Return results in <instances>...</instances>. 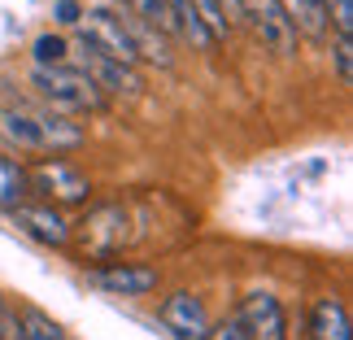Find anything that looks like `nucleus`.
I'll use <instances>...</instances> for the list:
<instances>
[{
    "label": "nucleus",
    "instance_id": "7ed1b4c3",
    "mask_svg": "<svg viewBox=\"0 0 353 340\" xmlns=\"http://www.w3.org/2000/svg\"><path fill=\"white\" fill-rule=\"evenodd\" d=\"M70 236L79 240V253H83V257L105 262V257H114L122 244H127V210H122L118 201L92 206L83 214V223L70 227Z\"/></svg>",
    "mask_w": 353,
    "mask_h": 340
},
{
    "label": "nucleus",
    "instance_id": "9d476101",
    "mask_svg": "<svg viewBox=\"0 0 353 340\" xmlns=\"http://www.w3.org/2000/svg\"><path fill=\"white\" fill-rule=\"evenodd\" d=\"M13 214V223H18L31 240L39 244H52V249H61V244H70V223L61 219V210H52V206H31V201H22L18 210H9Z\"/></svg>",
    "mask_w": 353,
    "mask_h": 340
},
{
    "label": "nucleus",
    "instance_id": "aec40b11",
    "mask_svg": "<svg viewBox=\"0 0 353 340\" xmlns=\"http://www.w3.org/2000/svg\"><path fill=\"white\" fill-rule=\"evenodd\" d=\"M327 13H336V35H349L353 31V0H327Z\"/></svg>",
    "mask_w": 353,
    "mask_h": 340
},
{
    "label": "nucleus",
    "instance_id": "423d86ee",
    "mask_svg": "<svg viewBox=\"0 0 353 340\" xmlns=\"http://www.w3.org/2000/svg\"><path fill=\"white\" fill-rule=\"evenodd\" d=\"M240 18L253 22V31L262 35V44L275 52V57H292L296 31H292V22L283 18L279 0H240Z\"/></svg>",
    "mask_w": 353,
    "mask_h": 340
},
{
    "label": "nucleus",
    "instance_id": "2eb2a0df",
    "mask_svg": "<svg viewBox=\"0 0 353 340\" xmlns=\"http://www.w3.org/2000/svg\"><path fill=\"white\" fill-rule=\"evenodd\" d=\"M18 328H22V340H65V332L35 306H26L18 314Z\"/></svg>",
    "mask_w": 353,
    "mask_h": 340
},
{
    "label": "nucleus",
    "instance_id": "39448f33",
    "mask_svg": "<svg viewBox=\"0 0 353 340\" xmlns=\"http://www.w3.org/2000/svg\"><path fill=\"white\" fill-rule=\"evenodd\" d=\"M79 44H88L92 52H101V57H110V61H122V66L140 61L127 22L114 18V13H101V9L97 13H79Z\"/></svg>",
    "mask_w": 353,
    "mask_h": 340
},
{
    "label": "nucleus",
    "instance_id": "5701e85b",
    "mask_svg": "<svg viewBox=\"0 0 353 340\" xmlns=\"http://www.w3.org/2000/svg\"><path fill=\"white\" fill-rule=\"evenodd\" d=\"M219 5H223V13H227V22L240 18V0H219Z\"/></svg>",
    "mask_w": 353,
    "mask_h": 340
},
{
    "label": "nucleus",
    "instance_id": "dca6fc26",
    "mask_svg": "<svg viewBox=\"0 0 353 340\" xmlns=\"http://www.w3.org/2000/svg\"><path fill=\"white\" fill-rule=\"evenodd\" d=\"M31 57H35V70H52V66H65V57H70V44H65L61 35H39L31 44Z\"/></svg>",
    "mask_w": 353,
    "mask_h": 340
},
{
    "label": "nucleus",
    "instance_id": "0eeeda50",
    "mask_svg": "<svg viewBox=\"0 0 353 340\" xmlns=\"http://www.w3.org/2000/svg\"><path fill=\"white\" fill-rule=\"evenodd\" d=\"M240 328L249 332V340H288V319H283L279 297L270 292H249L236 310Z\"/></svg>",
    "mask_w": 353,
    "mask_h": 340
},
{
    "label": "nucleus",
    "instance_id": "4468645a",
    "mask_svg": "<svg viewBox=\"0 0 353 340\" xmlns=\"http://www.w3.org/2000/svg\"><path fill=\"white\" fill-rule=\"evenodd\" d=\"M31 197V179L18 157H0V210H18Z\"/></svg>",
    "mask_w": 353,
    "mask_h": 340
},
{
    "label": "nucleus",
    "instance_id": "f03ea898",
    "mask_svg": "<svg viewBox=\"0 0 353 340\" xmlns=\"http://www.w3.org/2000/svg\"><path fill=\"white\" fill-rule=\"evenodd\" d=\"M31 83H35L39 97H44L52 110H61V114H97V110H105V92L92 83L83 70H70V66L35 70Z\"/></svg>",
    "mask_w": 353,
    "mask_h": 340
},
{
    "label": "nucleus",
    "instance_id": "4be33fe9",
    "mask_svg": "<svg viewBox=\"0 0 353 340\" xmlns=\"http://www.w3.org/2000/svg\"><path fill=\"white\" fill-rule=\"evenodd\" d=\"M57 22H79V5H74V0H61V5H57Z\"/></svg>",
    "mask_w": 353,
    "mask_h": 340
},
{
    "label": "nucleus",
    "instance_id": "412c9836",
    "mask_svg": "<svg viewBox=\"0 0 353 340\" xmlns=\"http://www.w3.org/2000/svg\"><path fill=\"white\" fill-rule=\"evenodd\" d=\"M205 340H249V332H244V328H240V319L232 314V319H223L219 328H210Z\"/></svg>",
    "mask_w": 353,
    "mask_h": 340
},
{
    "label": "nucleus",
    "instance_id": "f257e3e1",
    "mask_svg": "<svg viewBox=\"0 0 353 340\" xmlns=\"http://www.w3.org/2000/svg\"><path fill=\"white\" fill-rule=\"evenodd\" d=\"M0 135L18 144L22 153H70L83 144V127L57 110H22V105H0Z\"/></svg>",
    "mask_w": 353,
    "mask_h": 340
},
{
    "label": "nucleus",
    "instance_id": "6ab92c4d",
    "mask_svg": "<svg viewBox=\"0 0 353 340\" xmlns=\"http://www.w3.org/2000/svg\"><path fill=\"white\" fill-rule=\"evenodd\" d=\"M353 44H349V35H336V44H332V57H336V74H341V83H349L353 79Z\"/></svg>",
    "mask_w": 353,
    "mask_h": 340
},
{
    "label": "nucleus",
    "instance_id": "20e7f679",
    "mask_svg": "<svg viewBox=\"0 0 353 340\" xmlns=\"http://www.w3.org/2000/svg\"><path fill=\"white\" fill-rule=\"evenodd\" d=\"M26 179H31V192L44 197V206H88V197H92V183H88V174L83 170H74L70 161H61V157H48V161H39L35 170H26Z\"/></svg>",
    "mask_w": 353,
    "mask_h": 340
},
{
    "label": "nucleus",
    "instance_id": "f3484780",
    "mask_svg": "<svg viewBox=\"0 0 353 340\" xmlns=\"http://www.w3.org/2000/svg\"><path fill=\"white\" fill-rule=\"evenodd\" d=\"M192 9H196V18H201V26L210 31V39L219 44V39L232 31V22H227V13H223V5L219 0H192Z\"/></svg>",
    "mask_w": 353,
    "mask_h": 340
},
{
    "label": "nucleus",
    "instance_id": "6e6552de",
    "mask_svg": "<svg viewBox=\"0 0 353 340\" xmlns=\"http://www.w3.org/2000/svg\"><path fill=\"white\" fill-rule=\"evenodd\" d=\"M79 52V61H83V74L97 83L101 92H127V97H135V92L144 88V79L135 66H122V61H110V57H101V52H92L88 44H74Z\"/></svg>",
    "mask_w": 353,
    "mask_h": 340
},
{
    "label": "nucleus",
    "instance_id": "f8f14e48",
    "mask_svg": "<svg viewBox=\"0 0 353 340\" xmlns=\"http://www.w3.org/2000/svg\"><path fill=\"white\" fill-rule=\"evenodd\" d=\"M283 18L292 22L296 35L314 39V44H323V39L332 35V13H327V0H279Z\"/></svg>",
    "mask_w": 353,
    "mask_h": 340
},
{
    "label": "nucleus",
    "instance_id": "1a4fd4ad",
    "mask_svg": "<svg viewBox=\"0 0 353 340\" xmlns=\"http://www.w3.org/2000/svg\"><path fill=\"white\" fill-rule=\"evenodd\" d=\"M157 319L166 323L179 340H205V332H210L205 306H201V297H192V292H170L166 301H161Z\"/></svg>",
    "mask_w": 353,
    "mask_h": 340
},
{
    "label": "nucleus",
    "instance_id": "ddd939ff",
    "mask_svg": "<svg viewBox=\"0 0 353 340\" xmlns=\"http://www.w3.org/2000/svg\"><path fill=\"white\" fill-rule=\"evenodd\" d=\"M310 340H349V310L336 297H323L310 314Z\"/></svg>",
    "mask_w": 353,
    "mask_h": 340
},
{
    "label": "nucleus",
    "instance_id": "9b49d317",
    "mask_svg": "<svg viewBox=\"0 0 353 340\" xmlns=\"http://www.w3.org/2000/svg\"><path fill=\"white\" fill-rule=\"evenodd\" d=\"M92 283L105 292H118V297H144L157 288V270L153 266H131V262H110V266H97L92 270Z\"/></svg>",
    "mask_w": 353,
    "mask_h": 340
},
{
    "label": "nucleus",
    "instance_id": "a211bd4d",
    "mask_svg": "<svg viewBox=\"0 0 353 340\" xmlns=\"http://www.w3.org/2000/svg\"><path fill=\"white\" fill-rule=\"evenodd\" d=\"M135 18L144 26H161V31H170V13H166V0H122Z\"/></svg>",
    "mask_w": 353,
    "mask_h": 340
},
{
    "label": "nucleus",
    "instance_id": "b1692460",
    "mask_svg": "<svg viewBox=\"0 0 353 340\" xmlns=\"http://www.w3.org/2000/svg\"><path fill=\"white\" fill-rule=\"evenodd\" d=\"M0 340H5V301H0Z\"/></svg>",
    "mask_w": 353,
    "mask_h": 340
}]
</instances>
